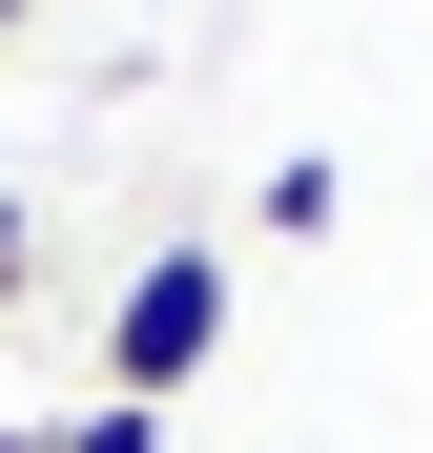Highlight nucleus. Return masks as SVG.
I'll list each match as a JSON object with an SVG mask.
<instances>
[{
  "instance_id": "7ed1b4c3",
  "label": "nucleus",
  "mask_w": 433,
  "mask_h": 453,
  "mask_svg": "<svg viewBox=\"0 0 433 453\" xmlns=\"http://www.w3.org/2000/svg\"><path fill=\"white\" fill-rule=\"evenodd\" d=\"M42 453H166V412H124V392H83V412H62Z\"/></svg>"
},
{
  "instance_id": "20e7f679",
  "label": "nucleus",
  "mask_w": 433,
  "mask_h": 453,
  "mask_svg": "<svg viewBox=\"0 0 433 453\" xmlns=\"http://www.w3.org/2000/svg\"><path fill=\"white\" fill-rule=\"evenodd\" d=\"M21 288H42V226H21V206H0V310H21Z\"/></svg>"
},
{
  "instance_id": "f257e3e1",
  "label": "nucleus",
  "mask_w": 433,
  "mask_h": 453,
  "mask_svg": "<svg viewBox=\"0 0 433 453\" xmlns=\"http://www.w3.org/2000/svg\"><path fill=\"white\" fill-rule=\"evenodd\" d=\"M206 350H228V248H144V268H124V310H104V392H124V412H166Z\"/></svg>"
},
{
  "instance_id": "f03ea898",
  "label": "nucleus",
  "mask_w": 433,
  "mask_h": 453,
  "mask_svg": "<svg viewBox=\"0 0 433 453\" xmlns=\"http://www.w3.org/2000/svg\"><path fill=\"white\" fill-rule=\"evenodd\" d=\"M330 206H351V165H330V144H289V165L248 186V226H268V248H330Z\"/></svg>"
},
{
  "instance_id": "39448f33",
  "label": "nucleus",
  "mask_w": 433,
  "mask_h": 453,
  "mask_svg": "<svg viewBox=\"0 0 433 453\" xmlns=\"http://www.w3.org/2000/svg\"><path fill=\"white\" fill-rule=\"evenodd\" d=\"M0 453H42V433H21V412H0Z\"/></svg>"
}]
</instances>
